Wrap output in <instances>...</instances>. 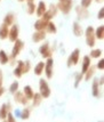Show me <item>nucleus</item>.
Wrapping results in <instances>:
<instances>
[{"instance_id": "obj_1", "label": "nucleus", "mask_w": 104, "mask_h": 122, "mask_svg": "<svg viewBox=\"0 0 104 122\" xmlns=\"http://www.w3.org/2000/svg\"><path fill=\"white\" fill-rule=\"evenodd\" d=\"M31 69V62L30 61H18L17 62V65H16L15 70H14V76L20 79L23 75L27 73Z\"/></svg>"}, {"instance_id": "obj_2", "label": "nucleus", "mask_w": 104, "mask_h": 122, "mask_svg": "<svg viewBox=\"0 0 104 122\" xmlns=\"http://www.w3.org/2000/svg\"><path fill=\"white\" fill-rule=\"evenodd\" d=\"M24 48V41L21 40V39H17L15 42H14V46H13V49H11V56H9V61H14L16 59V57L20 55L22 50Z\"/></svg>"}, {"instance_id": "obj_3", "label": "nucleus", "mask_w": 104, "mask_h": 122, "mask_svg": "<svg viewBox=\"0 0 104 122\" xmlns=\"http://www.w3.org/2000/svg\"><path fill=\"white\" fill-rule=\"evenodd\" d=\"M39 94L41 95L42 98H48L52 91H50V87L47 82V79H40L39 80Z\"/></svg>"}, {"instance_id": "obj_4", "label": "nucleus", "mask_w": 104, "mask_h": 122, "mask_svg": "<svg viewBox=\"0 0 104 122\" xmlns=\"http://www.w3.org/2000/svg\"><path fill=\"white\" fill-rule=\"evenodd\" d=\"M85 38H86V43L90 48L95 47L96 43V38H95V30L93 26H88L85 31Z\"/></svg>"}, {"instance_id": "obj_5", "label": "nucleus", "mask_w": 104, "mask_h": 122, "mask_svg": "<svg viewBox=\"0 0 104 122\" xmlns=\"http://www.w3.org/2000/svg\"><path fill=\"white\" fill-rule=\"evenodd\" d=\"M72 6H73L72 0H61V1H58L56 7H57V10H60L64 15H66V14H69L71 11Z\"/></svg>"}, {"instance_id": "obj_6", "label": "nucleus", "mask_w": 104, "mask_h": 122, "mask_svg": "<svg viewBox=\"0 0 104 122\" xmlns=\"http://www.w3.org/2000/svg\"><path fill=\"white\" fill-rule=\"evenodd\" d=\"M45 74H46V79H52L54 75V59L53 57L46 59L45 63V70H44Z\"/></svg>"}, {"instance_id": "obj_7", "label": "nucleus", "mask_w": 104, "mask_h": 122, "mask_svg": "<svg viewBox=\"0 0 104 122\" xmlns=\"http://www.w3.org/2000/svg\"><path fill=\"white\" fill-rule=\"evenodd\" d=\"M57 7H56V5H54V4H50L49 5V8H47V10L45 11V14L42 15L41 18H44L45 21L49 22L52 21L53 18H54V16H56V14H57Z\"/></svg>"}, {"instance_id": "obj_8", "label": "nucleus", "mask_w": 104, "mask_h": 122, "mask_svg": "<svg viewBox=\"0 0 104 122\" xmlns=\"http://www.w3.org/2000/svg\"><path fill=\"white\" fill-rule=\"evenodd\" d=\"M39 53H40V55H41L45 59L52 57L53 50H52V48H50L49 42H45L44 45H41V46L39 47Z\"/></svg>"}, {"instance_id": "obj_9", "label": "nucleus", "mask_w": 104, "mask_h": 122, "mask_svg": "<svg viewBox=\"0 0 104 122\" xmlns=\"http://www.w3.org/2000/svg\"><path fill=\"white\" fill-rule=\"evenodd\" d=\"M79 59H80V50L77 48V49H74L72 53H71L68 62H66V65H68L69 67L73 66V65H77L79 63Z\"/></svg>"}, {"instance_id": "obj_10", "label": "nucleus", "mask_w": 104, "mask_h": 122, "mask_svg": "<svg viewBox=\"0 0 104 122\" xmlns=\"http://www.w3.org/2000/svg\"><path fill=\"white\" fill-rule=\"evenodd\" d=\"M18 36H20V29L17 25L13 24L11 27L9 29V32H8V39L11 40V42H15L16 40L18 39Z\"/></svg>"}, {"instance_id": "obj_11", "label": "nucleus", "mask_w": 104, "mask_h": 122, "mask_svg": "<svg viewBox=\"0 0 104 122\" xmlns=\"http://www.w3.org/2000/svg\"><path fill=\"white\" fill-rule=\"evenodd\" d=\"M14 95V101H15V103H17V104H21V105H27V103H29V99L26 98L25 96H24V94H23V91H16L15 94H13Z\"/></svg>"}, {"instance_id": "obj_12", "label": "nucleus", "mask_w": 104, "mask_h": 122, "mask_svg": "<svg viewBox=\"0 0 104 122\" xmlns=\"http://www.w3.org/2000/svg\"><path fill=\"white\" fill-rule=\"evenodd\" d=\"M11 105L9 103H6V104H2L0 106V120H6V117L8 115V113L11 112Z\"/></svg>"}, {"instance_id": "obj_13", "label": "nucleus", "mask_w": 104, "mask_h": 122, "mask_svg": "<svg viewBox=\"0 0 104 122\" xmlns=\"http://www.w3.org/2000/svg\"><path fill=\"white\" fill-rule=\"evenodd\" d=\"M76 13H77V16H78L80 20H86L89 17V11L87 8H83L81 6H77L76 7Z\"/></svg>"}, {"instance_id": "obj_14", "label": "nucleus", "mask_w": 104, "mask_h": 122, "mask_svg": "<svg viewBox=\"0 0 104 122\" xmlns=\"http://www.w3.org/2000/svg\"><path fill=\"white\" fill-rule=\"evenodd\" d=\"M92 95L96 98L101 96V86L99 83V79H94L93 85H92Z\"/></svg>"}, {"instance_id": "obj_15", "label": "nucleus", "mask_w": 104, "mask_h": 122, "mask_svg": "<svg viewBox=\"0 0 104 122\" xmlns=\"http://www.w3.org/2000/svg\"><path fill=\"white\" fill-rule=\"evenodd\" d=\"M46 39V32L45 31H36L32 36V41L36 43H39Z\"/></svg>"}, {"instance_id": "obj_16", "label": "nucleus", "mask_w": 104, "mask_h": 122, "mask_svg": "<svg viewBox=\"0 0 104 122\" xmlns=\"http://www.w3.org/2000/svg\"><path fill=\"white\" fill-rule=\"evenodd\" d=\"M92 64H90V57L89 56H83L82 57V62H81V74H85L86 73V71L89 69V66H90Z\"/></svg>"}, {"instance_id": "obj_17", "label": "nucleus", "mask_w": 104, "mask_h": 122, "mask_svg": "<svg viewBox=\"0 0 104 122\" xmlns=\"http://www.w3.org/2000/svg\"><path fill=\"white\" fill-rule=\"evenodd\" d=\"M47 23H48V22L45 21L41 17H40L39 20H37L36 23H34L36 31H45V30H46V26H47Z\"/></svg>"}, {"instance_id": "obj_18", "label": "nucleus", "mask_w": 104, "mask_h": 122, "mask_svg": "<svg viewBox=\"0 0 104 122\" xmlns=\"http://www.w3.org/2000/svg\"><path fill=\"white\" fill-rule=\"evenodd\" d=\"M15 22V14L14 13H7L4 17V24L7 26H11Z\"/></svg>"}, {"instance_id": "obj_19", "label": "nucleus", "mask_w": 104, "mask_h": 122, "mask_svg": "<svg viewBox=\"0 0 104 122\" xmlns=\"http://www.w3.org/2000/svg\"><path fill=\"white\" fill-rule=\"evenodd\" d=\"M47 10V6L46 4L44 2V1H40L39 4H38V6L36 7V14L37 16L40 18V17H42V15L45 14V11Z\"/></svg>"}, {"instance_id": "obj_20", "label": "nucleus", "mask_w": 104, "mask_h": 122, "mask_svg": "<svg viewBox=\"0 0 104 122\" xmlns=\"http://www.w3.org/2000/svg\"><path fill=\"white\" fill-rule=\"evenodd\" d=\"M72 32H73V34L76 36L77 38L79 37H81L83 34V30H82V27H81V25L79 24L78 22H73V25H72Z\"/></svg>"}, {"instance_id": "obj_21", "label": "nucleus", "mask_w": 104, "mask_h": 122, "mask_svg": "<svg viewBox=\"0 0 104 122\" xmlns=\"http://www.w3.org/2000/svg\"><path fill=\"white\" fill-rule=\"evenodd\" d=\"M96 66H94V65H90L89 66V69L86 71V73L83 74V78L82 79H85L86 81H89V80L93 78L94 75H95V72H96Z\"/></svg>"}, {"instance_id": "obj_22", "label": "nucleus", "mask_w": 104, "mask_h": 122, "mask_svg": "<svg viewBox=\"0 0 104 122\" xmlns=\"http://www.w3.org/2000/svg\"><path fill=\"white\" fill-rule=\"evenodd\" d=\"M8 32H9V29L7 25H5L4 23L0 25V40H5V39H8Z\"/></svg>"}, {"instance_id": "obj_23", "label": "nucleus", "mask_w": 104, "mask_h": 122, "mask_svg": "<svg viewBox=\"0 0 104 122\" xmlns=\"http://www.w3.org/2000/svg\"><path fill=\"white\" fill-rule=\"evenodd\" d=\"M44 70H45V62H39V63H37V65L34 66L33 72H34V74H36L37 76H40V75L44 73Z\"/></svg>"}, {"instance_id": "obj_24", "label": "nucleus", "mask_w": 104, "mask_h": 122, "mask_svg": "<svg viewBox=\"0 0 104 122\" xmlns=\"http://www.w3.org/2000/svg\"><path fill=\"white\" fill-rule=\"evenodd\" d=\"M23 94H24V96H25L29 101H31L32 97H33V95H34L33 88H32L31 86H25V87L23 88Z\"/></svg>"}, {"instance_id": "obj_25", "label": "nucleus", "mask_w": 104, "mask_h": 122, "mask_svg": "<svg viewBox=\"0 0 104 122\" xmlns=\"http://www.w3.org/2000/svg\"><path fill=\"white\" fill-rule=\"evenodd\" d=\"M45 32L49 33V34H54V33H56V32H57V27H56V25H55V23L52 22V21L48 22V23H47V26H46Z\"/></svg>"}, {"instance_id": "obj_26", "label": "nucleus", "mask_w": 104, "mask_h": 122, "mask_svg": "<svg viewBox=\"0 0 104 122\" xmlns=\"http://www.w3.org/2000/svg\"><path fill=\"white\" fill-rule=\"evenodd\" d=\"M8 62H9V55L6 53L4 49H0V64L6 65Z\"/></svg>"}, {"instance_id": "obj_27", "label": "nucleus", "mask_w": 104, "mask_h": 122, "mask_svg": "<svg viewBox=\"0 0 104 122\" xmlns=\"http://www.w3.org/2000/svg\"><path fill=\"white\" fill-rule=\"evenodd\" d=\"M95 38H96V40H103L104 39V25H99L95 30Z\"/></svg>"}, {"instance_id": "obj_28", "label": "nucleus", "mask_w": 104, "mask_h": 122, "mask_svg": "<svg viewBox=\"0 0 104 122\" xmlns=\"http://www.w3.org/2000/svg\"><path fill=\"white\" fill-rule=\"evenodd\" d=\"M31 101H32L33 106H39V105L41 104V102H42V97L39 92H34V95H33Z\"/></svg>"}, {"instance_id": "obj_29", "label": "nucleus", "mask_w": 104, "mask_h": 122, "mask_svg": "<svg viewBox=\"0 0 104 122\" xmlns=\"http://www.w3.org/2000/svg\"><path fill=\"white\" fill-rule=\"evenodd\" d=\"M102 49L101 48H95V49H92V51L89 54V57L90 58H101V56H102Z\"/></svg>"}, {"instance_id": "obj_30", "label": "nucleus", "mask_w": 104, "mask_h": 122, "mask_svg": "<svg viewBox=\"0 0 104 122\" xmlns=\"http://www.w3.org/2000/svg\"><path fill=\"white\" fill-rule=\"evenodd\" d=\"M30 115H31V110L29 107H25V108L22 110V112H20V117L22 120H27L30 117Z\"/></svg>"}, {"instance_id": "obj_31", "label": "nucleus", "mask_w": 104, "mask_h": 122, "mask_svg": "<svg viewBox=\"0 0 104 122\" xmlns=\"http://www.w3.org/2000/svg\"><path fill=\"white\" fill-rule=\"evenodd\" d=\"M36 7L37 6L33 4V1H27V14L29 15H33L36 13Z\"/></svg>"}, {"instance_id": "obj_32", "label": "nucleus", "mask_w": 104, "mask_h": 122, "mask_svg": "<svg viewBox=\"0 0 104 122\" xmlns=\"http://www.w3.org/2000/svg\"><path fill=\"white\" fill-rule=\"evenodd\" d=\"M18 87H20L18 81H14V82L9 86V91H11V94H15L16 91L18 90Z\"/></svg>"}, {"instance_id": "obj_33", "label": "nucleus", "mask_w": 104, "mask_h": 122, "mask_svg": "<svg viewBox=\"0 0 104 122\" xmlns=\"http://www.w3.org/2000/svg\"><path fill=\"white\" fill-rule=\"evenodd\" d=\"M83 75L81 74V73H77V75H76V80H74V88H78L79 85H80V82H81V80H82Z\"/></svg>"}, {"instance_id": "obj_34", "label": "nucleus", "mask_w": 104, "mask_h": 122, "mask_svg": "<svg viewBox=\"0 0 104 122\" xmlns=\"http://www.w3.org/2000/svg\"><path fill=\"white\" fill-rule=\"evenodd\" d=\"M92 2H93V0H81V4L80 6L83 7V8H88L89 6L92 5Z\"/></svg>"}, {"instance_id": "obj_35", "label": "nucleus", "mask_w": 104, "mask_h": 122, "mask_svg": "<svg viewBox=\"0 0 104 122\" xmlns=\"http://www.w3.org/2000/svg\"><path fill=\"white\" fill-rule=\"evenodd\" d=\"M6 121L7 122H17L15 119V115L11 113V112H9L8 113V115H7V117H6Z\"/></svg>"}, {"instance_id": "obj_36", "label": "nucleus", "mask_w": 104, "mask_h": 122, "mask_svg": "<svg viewBox=\"0 0 104 122\" xmlns=\"http://www.w3.org/2000/svg\"><path fill=\"white\" fill-rule=\"evenodd\" d=\"M96 69L97 70H104V59L103 58H101L99 59V62L97 63V65H96Z\"/></svg>"}, {"instance_id": "obj_37", "label": "nucleus", "mask_w": 104, "mask_h": 122, "mask_svg": "<svg viewBox=\"0 0 104 122\" xmlns=\"http://www.w3.org/2000/svg\"><path fill=\"white\" fill-rule=\"evenodd\" d=\"M97 18H99V20H103V18H104V8H103V7L99 9V15H97Z\"/></svg>"}, {"instance_id": "obj_38", "label": "nucleus", "mask_w": 104, "mask_h": 122, "mask_svg": "<svg viewBox=\"0 0 104 122\" xmlns=\"http://www.w3.org/2000/svg\"><path fill=\"white\" fill-rule=\"evenodd\" d=\"M4 85V73H2V70L0 69V87H2Z\"/></svg>"}, {"instance_id": "obj_39", "label": "nucleus", "mask_w": 104, "mask_h": 122, "mask_svg": "<svg viewBox=\"0 0 104 122\" xmlns=\"http://www.w3.org/2000/svg\"><path fill=\"white\" fill-rule=\"evenodd\" d=\"M99 86H101V87L103 86V83H104V76H101V78L99 79Z\"/></svg>"}, {"instance_id": "obj_40", "label": "nucleus", "mask_w": 104, "mask_h": 122, "mask_svg": "<svg viewBox=\"0 0 104 122\" xmlns=\"http://www.w3.org/2000/svg\"><path fill=\"white\" fill-rule=\"evenodd\" d=\"M5 91L6 90H5V88H4V87H0V97L5 94Z\"/></svg>"}, {"instance_id": "obj_41", "label": "nucleus", "mask_w": 104, "mask_h": 122, "mask_svg": "<svg viewBox=\"0 0 104 122\" xmlns=\"http://www.w3.org/2000/svg\"><path fill=\"white\" fill-rule=\"evenodd\" d=\"M96 1H97V2H102L103 0H96Z\"/></svg>"}, {"instance_id": "obj_42", "label": "nucleus", "mask_w": 104, "mask_h": 122, "mask_svg": "<svg viewBox=\"0 0 104 122\" xmlns=\"http://www.w3.org/2000/svg\"><path fill=\"white\" fill-rule=\"evenodd\" d=\"M18 1H20V2H23V1H24V0H18Z\"/></svg>"}, {"instance_id": "obj_43", "label": "nucleus", "mask_w": 104, "mask_h": 122, "mask_svg": "<svg viewBox=\"0 0 104 122\" xmlns=\"http://www.w3.org/2000/svg\"><path fill=\"white\" fill-rule=\"evenodd\" d=\"M1 122H7V121H6V120H2V121H1Z\"/></svg>"}, {"instance_id": "obj_44", "label": "nucleus", "mask_w": 104, "mask_h": 122, "mask_svg": "<svg viewBox=\"0 0 104 122\" xmlns=\"http://www.w3.org/2000/svg\"><path fill=\"white\" fill-rule=\"evenodd\" d=\"M27 1H31V2H32V1H34V0H27Z\"/></svg>"}, {"instance_id": "obj_45", "label": "nucleus", "mask_w": 104, "mask_h": 122, "mask_svg": "<svg viewBox=\"0 0 104 122\" xmlns=\"http://www.w3.org/2000/svg\"><path fill=\"white\" fill-rule=\"evenodd\" d=\"M99 122H103V121H99Z\"/></svg>"}, {"instance_id": "obj_46", "label": "nucleus", "mask_w": 104, "mask_h": 122, "mask_svg": "<svg viewBox=\"0 0 104 122\" xmlns=\"http://www.w3.org/2000/svg\"><path fill=\"white\" fill-rule=\"evenodd\" d=\"M58 1H61V0H58Z\"/></svg>"}]
</instances>
